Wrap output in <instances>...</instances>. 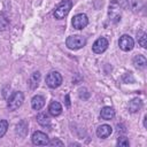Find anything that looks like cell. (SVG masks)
I'll return each instance as SVG.
<instances>
[{"label": "cell", "mask_w": 147, "mask_h": 147, "mask_svg": "<svg viewBox=\"0 0 147 147\" xmlns=\"http://www.w3.org/2000/svg\"><path fill=\"white\" fill-rule=\"evenodd\" d=\"M24 101V95L22 92H14L10 98L8 99V108L9 110H16L18 109Z\"/></svg>", "instance_id": "3"}, {"label": "cell", "mask_w": 147, "mask_h": 147, "mask_svg": "<svg viewBox=\"0 0 147 147\" xmlns=\"http://www.w3.org/2000/svg\"><path fill=\"white\" fill-rule=\"evenodd\" d=\"M133 45H134L133 39H132L130 36H127V34H123V36L119 38V40H118V46H119V48H121L122 51H124V52L131 51V49L133 48Z\"/></svg>", "instance_id": "5"}, {"label": "cell", "mask_w": 147, "mask_h": 147, "mask_svg": "<svg viewBox=\"0 0 147 147\" xmlns=\"http://www.w3.org/2000/svg\"><path fill=\"white\" fill-rule=\"evenodd\" d=\"M39 80H40V72H38V71L33 72V74L31 75L30 79H29V83H28V84H29V87H30L31 90L36 88V87L38 86Z\"/></svg>", "instance_id": "15"}, {"label": "cell", "mask_w": 147, "mask_h": 147, "mask_svg": "<svg viewBox=\"0 0 147 147\" xmlns=\"http://www.w3.org/2000/svg\"><path fill=\"white\" fill-rule=\"evenodd\" d=\"M109 16H110V20L114 22H118L121 20V10L117 1H114L109 6Z\"/></svg>", "instance_id": "9"}, {"label": "cell", "mask_w": 147, "mask_h": 147, "mask_svg": "<svg viewBox=\"0 0 147 147\" xmlns=\"http://www.w3.org/2000/svg\"><path fill=\"white\" fill-rule=\"evenodd\" d=\"M86 44V39L82 36L78 34H74L67 38L65 40V45L70 48V49H79L82 47H84Z\"/></svg>", "instance_id": "2"}, {"label": "cell", "mask_w": 147, "mask_h": 147, "mask_svg": "<svg viewBox=\"0 0 147 147\" xmlns=\"http://www.w3.org/2000/svg\"><path fill=\"white\" fill-rule=\"evenodd\" d=\"M100 116H101L102 119L109 121V119L115 117V110L111 107H103L100 111Z\"/></svg>", "instance_id": "12"}, {"label": "cell", "mask_w": 147, "mask_h": 147, "mask_svg": "<svg viewBox=\"0 0 147 147\" xmlns=\"http://www.w3.org/2000/svg\"><path fill=\"white\" fill-rule=\"evenodd\" d=\"M37 121L40 125H48L51 119H49V116L46 114V113H39L38 116H37Z\"/></svg>", "instance_id": "18"}, {"label": "cell", "mask_w": 147, "mask_h": 147, "mask_svg": "<svg viewBox=\"0 0 147 147\" xmlns=\"http://www.w3.org/2000/svg\"><path fill=\"white\" fill-rule=\"evenodd\" d=\"M88 24V18L85 14H77L72 17V26L75 29H83Z\"/></svg>", "instance_id": "6"}, {"label": "cell", "mask_w": 147, "mask_h": 147, "mask_svg": "<svg viewBox=\"0 0 147 147\" xmlns=\"http://www.w3.org/2000/svg\"><path fill=\"white\" fill-rule=\"evenodd\" d=\"M61 83H62V76L57 71H51L46 76V84L52 88L59 87Z\"/></svg>", "instance_id": "4"}, {"label": "cell", "mask_w": 147, "mask_h": 147, "mask_svg": "<svg viewBox=\"0 0 147 147\" xmlns=\"http://www.w3.org/2000/svg\"><path fill=\"white\" fill-rule=\"evenodd\" d=\"M48 111L52 116H59L61 113H62V106L60 105V102L57 101H53L49 103V107H48Z\"/></svg>", "instance_id": "11"}, {"label": "cell", "mask_w": 147, "mask_h": 147, "mask_svg": "<svg viewBox=\"0 0 147 147\" xmlns=\"http://www.w3.org/2000/svg\"><path fill=\"white\" fill-rule=\"evenodd\" d=\"M71 7H72V2H71L70 0H64V1H62V2L55 8V10H54V17H55L56 20H62V18H64V17L69 14Z\"/></svg>", "instance_id": "1"}, {"label": "cell", "mask_w": 147, "mask_h": 147, "mask_svg": "<svg viewBox=\"0 0 147 147\" xmlns=\"http://www.w3.org/2000/svg\"><path fill=\"white\" fill-rule=\"evenodd\" d=\"M146 57L144 55H136L133 57V64L137 67V68H145L146 67Z\"/></svg>", "instance_id": "16"}, {"label": "cell", "mask_w": 147, "mask_h": 147, "mask_svg": "<svg viewBox=\"0 0 147 147\" xmlns=\"http://www.w3.org/2000/svg\"><path fill=\"white\" fill-rule=\"evenodd\" d=\"M117 145L118 146H129V140L125 137H121V138H118Z\"/></svg>", "instance_id": "21"}, {"label": "cell", "mask_w": 147, "mask_h": 147, "mask_svg": "<svg viewBox=\"0 0 147 147\" xmlns=\"http://www.w3.org/2000/svg\"><path fill=\"white\" fill-rule=\"evenodd\" d=\"M129 110L131 111V113H137V111H139L140 110V108L142 107V101L140 100V99H138V98H136V99H132L130 102H129Z\"/></svg>", "instance_id": "14"}, {"label": "cell", "mask_w": 147, "mask_h": 147, "mask_svg": "<svg viewBox=\"0 0 147 147\" xmlns=\"http://www.w3.org/2000/svg\"><path fill=\"white\" fill-rule=\"evenodd\" d=\"M111 132H113V129H111V126L108 125V124L100 125V126L96 129V136H98L99 138H102V139L109 137V136L111 134Z\"/></svg>", "instance_id": "10"}, {"label": "cell", "mask_w": 147, "mask_h": 147, "mask_svg": "<svg viewBox=\"0 0 147 147\" xmlns=\"http://www.w3.org/2000/svg\"><path fill=\"white\" fill-rule=\"evenodd\" d=\"M138 36H139V37H138L139 44H140L144 48H146V38H147V37H146V33L142 32V31H140V32H138Z\"/></svg>", "instance_id": "20"}, {"label": "cell", "mask_w": 147, "mask_h": 147, "mask_svg": "<svg viewBox=\"0 0 147 147\" xmlns=\"http://www.w3.org/2000/svg\"><path fill=\"white\" fill-rule=\"evenodd\" d=\"M47 145H51V146H54V145H59V146H63V142L61 141V140H59V139H53V140H51V141H48V144Z\"/></svg>", "instance_id": "22"}, {"label": "cell", "mask_w": 147, "mask_h": 147, "mask_svg": "<svg viewBox=\"0 0 147 147\" xmlns=\"http://www.w3.org/2000/svg\"><path fill=\"white\" fill-rule=\"evenodd\" d=\"M8 129V122L6 119H1L0 121V138L5 136V133L7 132Z\"/></svg>", "instance_id": "19"}, {"label": "cell", "mask_w": 147, "mask_h": 147, "mask_svg": "<svg viewBox=\"0 0 147 147\" xmlns=\"http://www.w3.org/2000/svg\"><path fill=\"white\" fill-rule=\"evenodd\" d=\"M48 137L46 133L41 132V131H36L32 134V142L37 146H45L48 144Z\"/></svg>", "instance_id": "8"}, {"label": "cell", "mask_w": 147, "mask_h": 147, "mask_svg": "<svg viewBox=\"0 0 147 147\" xmlns=\"http://www.w3.org/2000/svg\"><path fill=\"white\" fill-rule=\"evenodd\" d=\"M45 105V99L41 96V95H34L31 100V106L34 110H39L44 107Z\"/></svg>", "instance_id": "13"}, {"label": "cell", "mask_w": 147, "mask_h": 147, "mask_svg": "<svg viewBox=\"0 0 147 147\" xmlns=\"http://www.w3.org/2000/svg\"><path fill=\"white\" fill-rule=\"evenodd\" d=\"M107 47H108V40H107L106 38L101 37V38H98V39L94 41V44H93V46H92V49H93L94 53L101 54V53H103V52L107 49Z\"/></svg>", "instance_id": "7"}, {"label": "cell", "mask_w": 147, "mask_h": 147, "mask_svg": "<svg viewBox=\"0 0 147 147\" xmlns=\"http://www.w3.org/2000/svg\"><path fill=\"white\" fill-rule=\"evenodd\" d=\"M16 132L18 133V136L24 137L26 134V132H28V124L24 121H21L16 126Z\"/></svg>", "instance_id": "17"}]
</instances>
